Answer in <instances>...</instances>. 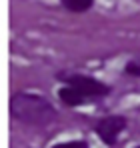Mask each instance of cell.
<instances>
[{
    "instance_id": "6da1fadb",
    "label": "cell",
    "mask_w": 140,
    "mask_h": 148,
    "mask_svg": "<svg viewBox=\"0 0 140 148\" xmlns=\"http://www.w3.org/2000/svg\"><path fill=\"white\" fill-rule=\"evenodd\" d=\"M10 112L16 120L30 126H46L56 118L54 106L44 96L18 92L10 98Z\"/></svg>"
},
{
    "instance_id": "7a4b0ae2",
    "label": "cell",
    "mask_w": 140,
    "mask_h": 148,
    "mask_svg": "<svg viewBox=\"0 0 140 148\" xmlns=\"http://www.w3.org/2000/svg\"><path fill=\"white\" fill-rule=\"evenodd\" d=\"M66 86L76 88L82 96H86L88 100L92 98H102L110 92V86H106L104 82L96 80L92 76H82V74H70L66 76Z\"/></svg>"
},
{
    "instance_id": "3957f363",
    "label": "cell",
    "mask_w": 140,
    "mask_h": 148,
    "mask_svg": "<svg viewBox=\"0 0 140 148\" xmlns=\"http://www.w3.org/2000/svg\"><path fill=\"white\" fill-rule=\"evenodd\" d=\"M126 124H128L126 118L120 116V114L106 116V118H102L100 122L96 124V134H98V138H100L104 144L112 146V144H116L118 136L122 134V130L126 128Z\"/></svg>"
},
{
    "instance_id": "277c9868",
    "label": "cell",
    "mask_w": 140,
    "mask_h": 148,
    "mask_svg": "<svg viewBox=\"0 0 140 148\" xmlns=\"http://www.w3.org/2000/svg\"><path fill=\"white\" fill-rule=\"evenodd\" d=\"M58 98L62 100V104H66V106H80V104H84V102H88L86 96H82L76 88H72V86H62L60 90H58Z\"/></svg>"
},
{
    "instance_id": "5b68a950",
    "label": "cell",
    "mask_w": 140,
    "mask_h": 148,
    "mask_svg": "<svg viewBox=\"0 0 140 148\" xmlns=\"http://www.w3.org/2000/svg\"><path fill=\"white\" fill-rule=\"evenodd\" d=\"M60 2L70 12H86V10H90L94 0H60Z\"/></svg>"
},
{
    "instance_id": "8992f818",
    "label": "cell",
    "mask_w": 140,
    "mask_h": 148,
    "mask_svg": "<svg viewBox=\"0 0 140 148\" xmlns=\"http://www.w3.org/2000/svg\"><path fill=\"white\" fill-rule=\"evenodd\" d=\"M124 72L130 74V76H140V58H134V60L126 62V66H124Z\"/></svg>"
},
{
    "instance_id": "52a82bcc",
    "label": "cell",
    "mask_w": 140,
    "mask_h": 148,
    "mask_svg": "<svg viewBox=\"0 0 140 148\" xmlns=\"http://www.w3.org/2000/svg\"><path fill=\"white\" fill-rule=\"evenodd\" d=\"M52 148H88V144L84 140H72V142H62V144H56Z\"/></svg>"
},
{
    "instance_id": "ba28073f",
    "label": "cell",
    "mask_w": 140,
    "mask_h": 148,
    "mask_svg": "<svg viewBox=\"0 0 140 148\" xmlns=\"http://www.w3.org/2000/svg\"><path fill=\"white\" fill-rule=\"evenodd\" d=\"M136 148H140V146H136Z\"/></svg>"
}]
</instances>
